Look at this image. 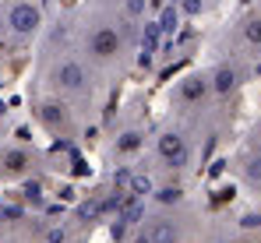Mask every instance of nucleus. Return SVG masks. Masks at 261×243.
<instances>
[{"label":"nucleus","mask_w":261,"mask_h":243,"mask_svg":"<svg viewBox=\"0 0 261 243\" xmlns=\"http://www.w3.org/2000/svg\"><path fill=\"white\" fill-rule=\"evenodd\" d=\"M85 53L92 64L99 67H113L124 60V32L110 21H95L85 32Z\"/></svg>","instance_id":"1"},{"label":"nucleus","mask_w":261,"mask_h":243,"mask_svg":"<svg viewBox=\"0 0 261 243\" xmlns=\"http://www.w3.org/2000/svg\"><path fill=\"white\" fill-rule=\"evenodd\" d=\"M49 81H53V88H57L64 99H88V95H92V71H88L85 60H78V57L57 60Z\"/></svg>","instance_id":"2"},{"label":"nucleus","mask_w":261,"mask_h":243,"mask_svg":"<svg viewBox=\"0 0 261 243\" xmlns=\"http://www.w3.org/2000/svg\"><path fill=\"white\" fill-rule=\"evenodd\" d=\"M4 25H7V32H11L14 39H29V36H36L39 25H43V11H39V4H32V0H11V4H7V14H4Z\"/></svg>","instance_id":"3"},{"label":"nucleus","mask_w":261,"mask_h":243,"mask_svg":"<svg viewBox=\"0 0 261 243\" xmlns=\"http://www.w3.org/2000/svg\"><path fill=\"white\" fill-rule=\"evenodd\" d=\"M155 159L163 162L166 169H184L191 159V148H187V134L184 130H163L155 138Z\"/></svg>","instance_id":"4"},{"label":"nucleus","mask_w":261,"mask_h":243,"mask_svg":"<svg viewBox=\"0 0 261 243\" xmlns=\"http://www.w3.org/2000/svg\"><path fill=\"white\" fill-rule=\"evenodd\" d=\"M233 39H237V49H244L247 57H261V11L251 7L237 18L233 25Z\"/></svg>","instance_id":"5"},{"label":"nucleus","mask_w":261,"mask_h":243,"mask_svg":"<svg viewBox=\"0 0 261 243\" xmlns=\"http://www.w3.org/2000/svg\"><path fill=\"white\" fill-rule=\"evenodd\" d=\"M244 85V71L237 60H219L216 67L208 71V88H212V99H229L237 95V88Z\"/></svg>","instance_id":"6"},{"label":"nucleus","mask_w":261,"mask_h":243,"mask_svg":"<svg viewBox=\"0 0 261 243\" xmlns=\"http://www.w3.org/2000/svg\"><path fill=\"white\" fill-rule=\"evenodd\" d=\"M173 99L180 106H187V110H198V106H205L208 99H212V88H208V74H191V78H184L180 85L173 88Z\"/></svg>","instance_id":"7"},{"label":"nucleus","mask_w":261,"mask_h":243,"mask_svg":"<svg viewBox=\"0 0 261 243\" xmlns=\"http://www.w3.org/2000/svg\"><path fill=\"white\" fill-rule=\"evenodd\" d=\"M36 117H39V123H43L49 134H64V130L74 123L67 102H60V99H43V102H36Z\"/></svg>","instance_id":"8"},{"label":"nucleus","mask_w":261,"mask_h":243,"mask_svg":"<svg viewBox=\"0 0 261 243\" xmlns=\"http://www.w3.org/2000/svg\"><path fill=\"white\" fill-rule=\"evenodd\" d=\"M240 180L251 191H261V127L254 130L251 145L240 152Z\"/></svg>","instance_id":"9"},{"label":"nucleus","mask_w":261,"mask_h":243,"mask_svg":"<svg viewBox=\"0 0 261 243\" xmlns=\"http://www.w3.org/2000/svg\"><path fill=\"white\" fill-rule=\"evenodd\" d=\"M0 173L11 176V180L32 173V152L29 148H4L0 152Z\"/></svg>","instance_id":"10"},{"label":"nucleus","mask_w":261,"mask_h":243,"mask_svg":"<svg viewBox=\"0 0 261 243\" xmlns=\"http://www.w3.org/2000/svg\"><path fill=\"white\" fill-rule=\"evenodd\" d=\"M145 240L148 243H176V226L170 219H152L148 229H145Z\"/></svg>","instance_id":"11"},{"label":"nucleus","mask_w":261,"mask_h":243,"mask_svg":"<svg viewBox=\"0 0 261 243\" xmlns=\"http://www.w3.org/2000/svg\"><path fill=\"white\" fill-rule=\"evenodd\" d=\"M138 148H141V130H124V134L117 138V155L127 159V155L138 152Z\"/></svg>","instance_id":"12"},{"label":"nucleus","mask_w":261,"mask_h":243,"mask_svg":"<svg viewBox=\"0 0 261 243\" xmlns=\"http://www.w3.org/2000/svg\"><path fill=\"white\" fill-rule=\"evenodd\" d=\"M155 198L163 204H176L180 201V191H176V187H163V191H155Z\"/></svg>","instance_id":"13"},{"label":"nucleus","mask_w":261,"mask_h":243,"mask_svg":"<svg viewBox=\"0 0 261 243\" xmlns=\"http://www.w3.org/2000/svg\"><path fill=\"white\" fill-rule=\"evenodd\" d=\"M124 11H127V18H141V11H145V0H124Z\"/></svg>","instance_id":"14"},{"label":"nucleus","mask_w":261,"mask_h":243,"mask_svg":"<svg viewBox=\"0 0 261 243\" xmlns=\"http://www.w3.org/2000/svg\"><path fill=\"white\" fill-rule=\"evenodd\" d=\"M201 7H205L201 0H184V11H187V14H201Z\"/></svg>","instance_id":"15"},{"label":"nucleus","mask_w":261,"mask_h":243,"mask_svg":"<svg viewBox=\"0 0 261 243\" xmlns=\"http://www.w3.org/2000/svg\"><path fill=\"white\" fill-rule=\"evenodd\" d=\"M254 7H258V11H261V0H254Z\"/></svg>","instance_id":"16"},{"label":"nucleus","mask_w":261,"mask_h":243,"mask_svg":"<svg viewBox=\"0 0 261 243\" xmlns=\"http://www.w3.org/2000/svg\"><path fill=\"white\" fill-rule=\"evenodd\" d=\"M0 32H4V18H0Z\"/></svg>","instance_id":"17"}]
</instances>
